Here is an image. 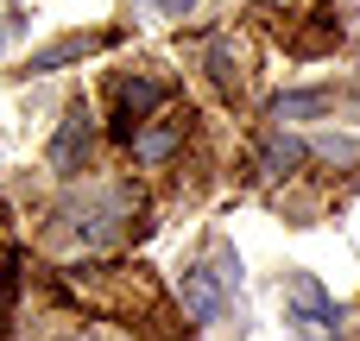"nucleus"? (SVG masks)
Returning <instances> with one entry per match:
<instances>
[{
    "instance_id": "obj_1",
    "label": "nucleus",
    "mask_w": 360,
    "mask_h": 341,
    "mask_svg": "<svg viewBox=\"0 0 360 341\" xmlns=\"http://www.w3.org/2000/svg\"><path fill=\"white\" fill-rule=\"evenodd\" d=\"M228 272H209V266H190L184 272V285H177V297H184V310L196 316V323H221V310H228Z\"/></svg>"
},
{
    "instance_id": "obj_2",
    "label": "nucleus",
    "mask_w": 360,
    "mask_h": 341,
    "mask_svg": "<svg viewBox=\"0 0 360 341\" xmlns=\"http://www.w3.org/2000/svg\"><path fill=\"white\" fill-rule=\"evenodd\" d=\"M89 139H95L89 108H70V114L57 120V139H51V171H57V177H76L82 158H89Z\"/></svg>"
},
{
    "instance_id": "obj_3",
    "label": "nucleus",
    "mask_w": 360,
    "mask_h": 341,
    "mask_svg": "<svg viewBox=\"0 0 360 341\" xmlns=\"http://www.w3.org/2000/svg\"><path fill=\"white\" fill-rule=\"evenodd\" d=\"M291 323H304L316 335H335V323H342V310L329 304V291L310 272H291Z\"/></svg>"
},
{
    "instance_id": "obj_4",
    "label": "nucleus",
    "mask_w": 360,
    "mask_h": 341,
    "mask_svg": "<svg viewBox=\"0 0 360 341\" xmlns=\"http://www.w3.org/2000/svg\"><path fill=\"white\" fill-rule=\"evenodd\" d=\"M165 95H171L165 82H152V76H127V82L114 89V101H120V127H114V133H120V139H133V127H139L146 114H158V108H165Z\"/></svg>"
},
{
    "instance_id": "obj_5",
    "label": "nucleus",
    "mask_w": 360,
    "mask_h": 341,
    "mask_svg": "<svg viewBox=\"0 0 360 341\" xmlns=\"http://www.w3.org/2000/svg\"><path fill=\"white\" fill-rule=\"evenodd\" d=\"M329 108H335L329 89H297V95H278V101H272V120H278V127H297V120H323Z\"/></svg>"
},
{
    "instance_id": "obj_6",
    "label": "nucleus",
    "mask_w": 360,
    "mask_h": 341,
    "mask_svg": "<svg viewBox=\"0 0 360 341\" xmlns=\"http://www.w3.org/2000/svg\"><path fill=\"white\" fill-rule=\"evenodd\" d=\"M89 51H108V32H89V38H57L51 51H38V57H32V70H57V63L89 57Z\"/></svg>"
},
{
    "instance_id": "obj_7",
    "label": "nucleus",
    "mask_w": 360,
    "mask_h": 341,
    "mask_svg": "<svg viewBox=\"0 0 360 341\" xmlns=\"http://www.w3.org/2000/svg\"><path fill=\"white\" fill-rule=\"evenodd\" d=\"M177 139H184L177 127H146V133H133V152H139L146 165H158V158H171V152H177Z\"/></svg>"
},
{
    "instance_id": "obj_8",
    "label": "nucleus",
    "mask_w": 360,
    "mask_h": 341,
    "mask_svg": "<svg viewBox=\"0 0 360 341\" xmlns=\"http://www.w3.org/2000/svg\"><path fill=\"white\" fill-rule=\"evenodd\" d=\"M259 165H266V177H291V171L304 165V146H297V139H272Z\"/></svg>"
},
{
    "instance_id": "obj_9",
    "label": "nucleus",
    "mask_w": 360,
    "mask_h": 341,
    "mask_svg": "<svg viewBox=\"0 0 360 341\" xmlns=\"http://www.w3.org/2000/svg\"><path fill=\"white\" fill-rule=\"evenodd\" d=\"M152 6H158L165 19H190V13H196V0H152Z\"/></svg>"
},
{
    "instance_id": "obj_10",
    "label": "nucleus",
    "mask_w": 360,
    "mask_h": 341,
    "mask_svg": "<svg viewBox=\"0 0 360 341\" xmlns=\"http://www.w3.org/2000/svg\"><path fill=\"white\" fill-rule=\"evenodd\" d=\"M0 44H6V32H0Z\"/></svg>"
}]
</instances>
